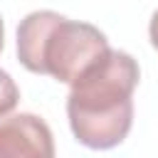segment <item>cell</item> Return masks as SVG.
<instances>
[{
  "label": "cell",
  "instance_id": "cell-6",
  "mask_svg": "<svg viewBox=\"0 0 158 158\" xmlns=\"http://www.w3.org/2000/svg\"><path fill=\"white\" fill-rule=\"evenodd\" d=\"M5 47V25H2V17H0V52Z\"/></svg>",
  "mask_w": 158,
  "mask_h": 158
},
{
  "label": "cell",
  "instance_id": "cell-1",
  "mask_svg": "<svg viewBox=\"0 0 158 158\" xmlns=\"http://www.w3.org/2000/svg\"><path fill=\"white\" fill-rule=\"evenodd\" d=\"M138 79V62L123 49H109L101 62L69 84L67 118L81 146L106 151L126 141L133 123V91Z\"/></svg>",
  "mask_w": 158,
  "mask_h": 158
},
{
  "label": "cell",
  "instance_id": "cell-4",
  "mask_svg": "<svg viewBox=\"0 0 158 158\" xmlns=\"http://www.w3.org/2000/svg\"><path fill=\"white\" fill-rule=\"evenodd\" d=\"M17 101H20V89H17L15 79L5 69H0V118H5L10 111H15Z\"/></svg>",
  "mask_w": 158,
  "mask_h": 158
},
{
  "label": "cell",
  "instance_id": "cell-2",
  "mask_svg": "<svg viewBox=\"0 0 158 158\" xmlns=\"http://www.w3.org/2000/svg\"><path fill=\"white\" fill-rule=\"evenodd\" d=\"M106 35L54 10H35L20 20L17 59L32 74H47L62 84H74L84 72L109 54Z\"/></svg>",
  "mask_w": 158,
  "mask_h": 158
},
{
  "label": "cell",
  "instance_id": "cell-5",
  "mask_svg": "<svg viewBox=\"0 0 158 158\" xmlns=\"http://www.w3.org/2000/svg\"><path fill=\"white\" fill-rule=\"evenodd\" d=\"M148 37H151V44L158 49V10L153 12L151 17V25H148Z\"/></svg>",
  "mask_w": 158,
  "mask_h": 158
},
{
  "label": "cell",
  "instance_id": "cell-3",
  "mask_svg": "<svg viewBox=\"0 0 158 158\" xmlns=\"http://www.w3.org/2000/svg\"><path fill=\"white\" fill-rule=\"evenodd\" d=\"M52 158L54 141L49 126L35 114H15L0 121V158Z\"/></svg>",
  "mask_w": 158,
  "mask_h": 158
}]
</instances>
